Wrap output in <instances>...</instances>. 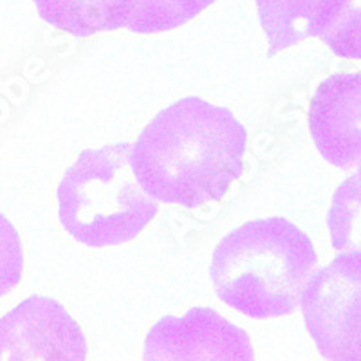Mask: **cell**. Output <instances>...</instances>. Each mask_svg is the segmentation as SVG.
Returning a JSON list of instances; mask_svg holds the SVG:
<instances>
[{
	"instance_id": "obj_1",
	"label": "cell",
	"mask_w": 361,
	"mask_h": 361,
	"mask_svg": "<svg viewBox=\"0 0 361 361\" xmlns=\"http://www.w3.org/2000/svg\"><path fill=\"white\" fill-rule=\"evenodd\" d=\"M246 145L233 112L190 96L145 127L132 145L130 166L148 197L193 209L224 199L240 179Z\"/></svg>"
},
{
	"instance_id": "obj_2",
	"label": "cell",
	"mask_w": 361,
	"mask_h": 361,
	"mask_svg": "<svg viewBox=\"0 0 361 361\" xmlns=\"http://www.w3.org/2000/svg\"><path fill=\"white\" fill-rule=\"evenodd\" d=\"M318 266L314 244L286 217L255 219L217 244L209 275L226 305L255 318L296 311Z\"/></svg>"
},
{
	"instance_id": "obj_3",
	"label": "cell",
	"mask_w": 361,
	"mask_h": 361,
	"mask_svg": "<svg viewBox=\"0 0 361 361\" xmlns=\"http://www.w3.org/2000/svg\"><path fill=\"white\" fill-rule=\"evenodd\" d=\"M130 150V143L87 148L60 180V222L83 246H119L156 219L157 201L135 179Z\"/></svg>"
},
{
	"instance_id": "obj_4",
	"label": "cell",
	"mask_w": 361,
	"mask_h": 361,
	"mask_svg": "<svg viewBox=\"0 0 361 361\" xmlns=\"http://www.w3.org/2000/svg\"><path fill=\"white\" fill-rule=\"evenodd\" d=\"M300 307L322 356L361 360V251H343L312 273Z\"/></svg>"
},
{
	"instance_id": "obj_5",
	"label": "cell",
	"mask_w": 361,
	"mask_h": 361,
	"mask_svg": "<svg viewBox=\"0 0 361 361\" xmlns=\"http://www.w3.org/2000/svg\"><path fill=\"white\" fill-rule=\"evenodd\" d=\"M85 357L82 327L56 300L29 296L0 318V361Z\"/></svg>"
},
{
	"instance_id": "obj_6",
	"label": "cell",
	"mask_w": 361,
	"mask_h": 361,
	"mask_svg": "<svg viewBox=\"0 0 361 361\" xmlns=\"http://www.w3.org/2000/svg\"><path fill=\"white\" fill-rule=\"evenodd\" d=\"M255 357L246 331L209 307L190 309L185 316H164L145 338V360H228Z\"/></svg>"
},
{
	"instance_id": "obj_7",
	"label": "cell",
	"mask_w": 361,
	"mask_h": 361,
	"mask_svg": "<svg viewBox=\"0 0 361 361\" xmlns=\"http://www.w3.org/2000/svg\"><path fill=\"white\" fill-rule=\"evenodd\" d=\"M309 132L318 152L338 169L361 164V71L338 73L316 87Z\"/></svg>"
},
{
	"instance_id": "obj_8",
	"label": "cell",
	"mask_w": 361,
	"mask_h": 361,
	"mask_svg": "<svg viewBox=\"0 0 361 361\" xmlns=\"http://www.w3.org/2000/svg\"><path fill=\"white\" fill-rule=\"evenodd\" d=\"M350 0H255L267 38V58L322 37L333 27Z\"/></svg>"
},
{
	"instance_id": "obj_9",
	"label": "cell",
	"mask_w": 361,
	"mask_h": 361,
	"mask_svg": "<svg viewBox=\"0 0 361 361\" xmlns=\"http://www.w3.org/2000/svg\"><path fill=\"white\" fill-rule=\"evenodd\" d=\"M47 24L74 37L127 27L132 0H33Z\"/></svg>"
},
{
	"instance_id": "obj_10",
	"label": "cell",
	"mask_w": 361,
	"mask_h": 361,
	"mask_svg": "<svg viewBox=\"0 0 361 361\" xmlns=\"http://www.w3.org/2000/svg\"><path fill=\"white\" fill-rule=\"evenodd\" d=\"M217 0H132L127 29L150 35L172 31L201 15Z\"/></svg>"
},
{
	"instance_id": "obj_11",
	"label": "cell",
	"mask_w": 361,
	"mask_h": 361,
	"mask_svg": "<svg viewBox=\"0 0 361 361\" xmlns=\"http://www.w3.org/2000/svg\"><path fill=\"white\" fill-rule=\"evenodd\" d=\"M327 226L334 250L361 251V164L334 192Z\"/></svg>"
},
{
	"instance_id": "obj_12",
	"label": "cell",
	"mask_w": 361,
	"mask_h": 361,
	"mask_svg": "<svg viewBox=\"0 0 361 361\" xmlns=\"http://www.w3.org/2000/svg\"><path fill=\"white\" fill-rule=\"evenodd\" d=\"M320 38L338 56L361 60V0H350L336 24Z\"/></svg>"
},
{
	"instance_id": "obj_13",
	"label": "cell",
	"mask_w": 361,
	"mask_h": 361,
	"mask_svg": "<svg viewBox=\"0 0 361 361\" xmlns=\"http://www.w3.org/2000/svg\"><path fill=\"white\" fill-rule=\"evenodd\" d=\"M24 275V247L17 228L0 214V298L17 288Z\"/></svg>"
}]
</instances>
